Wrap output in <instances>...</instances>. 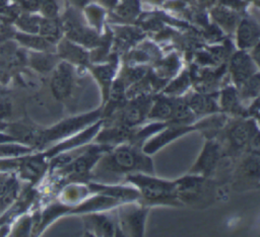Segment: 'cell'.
Segmentation results:
<instances>
[{"label": "cell", "instance_id": "6da1fadb", "mask_svg": "<svg viewBox=\"0 0 260 237\" xmlns=\"http://www.w3.org/2000/svg\"><path fill=\"white\" fill-rule=\"evenodd\" d=\"M108 154L99 159L93 166V176H119L133 172H144L153 174V166L151 159L138 148V144H123L109 150Z\"/></svg>", "mask_w": 260, "mask_h": 237}, {"label": "cell", "instance_id": "7a4b0ae2", "mask_svg": "<svg viewBox=\"0 0 260 237\" xmlns=\"http://www.w3.org/2000/svg\"><path fill=\"white\" fill-rule=\"evenodd\" d=\"M126 179L135 184L140 192V199L147 205L170 204L179 205L175 181H167L151 176V174L133 172L126 174Z\"/></svg>", "mask_w": 260, "mask_h": 237}, {"label": "cell", "instance_id": "3957f363", "mask_svg": "<svg viewBox=\"0 0 260 237\" xmlns=\"http://www.w3.org/2000/svg\"><path fill=\"white\" fill-rule=\"evenodd\" d=\"M112 149L113 146L106 144L92 145L84 148V150L72 161L61 167L60 171L70 180L83 182L90 177L91 170L99 159L102 157L103 153Z\"/></svg>", "mask_w": 260, "mask_h": 237}, {"label": "cell", "instance_id": "277c9868", "mask_svg": "<svg viewBox=\"0 0 260 237\" xmlns=\"http://www.w3.org/2000/svg\"><path fill=\"white\" fill-rule=\"evenodd\" d=\"M102 112L101 110H94L88 113H84L81 115H77L74 117H69L58 125L54 126L53 128L44 131V144L70 137L72 134H75L79 132L80 130L87 127V125H90L98 121V118L101 116Z\"/></svg>", "mask_w": 260, "mask_h": 237}, {"label": "cell", "instance_id": "5b68a950", "mask_svg": "<svg viewBox=\"0 0 260 237\" xmlns=\"http://www.w3.org/2000/svg\"><path fill=\"white\" fill-rule=\"evenodd\" d=\"M257 124L253 118L238 120L228 127L225 140L230 154H238L247 148L251 138L258 133Z\"/></svg>", "mask_w": 260, "mask_h": 237}, {"label": "cell", "instance_id": "8992f818", "mask_svg": "<svg viewBox=\"0 0 260 237\" xmlns=\"http://www.w3.org/2000/svg\"><path fill=\"white\" fill-rule=\"evenodd\" d=\"M151 104L152 101L149 95H146L145 93L140 94L132 101H129V103L122 105L116 124L129 128H134L135 126L140 125L147 117Z\"/></svg>", "mask_w": 260, "mask_h": 237}, {"label": "cell", "instance_id": "52a82bcc", "mask_svg": "<svg viewBox=\"0 0 260 237\" xmlns=\"http://www.w3.org/2000/svg\"><path fill=\"white\" fill-rule=\"evenodd\" d=\"M222 147L221 144L210 138L205 142V145L195 162V164L190 169V174L202 175L205 177L210 176L216 167L218 166L219 160L222 155Z\"/></svg>", "mask_w": 260, "mask_h": 237}, {"label": "cell", "instance_id": "ba28073f", "mask_svg": "<svg viewBox=\"0 0 260 237\" xmlns=\"http://www.w3.org/2000/svg\"><path fill=\"white\" fill-rule=\"evenodd\" d=\"M207 177L197 174H189L175 181L178 200L194 202L207 192L209 186Z\"/></svg>", "mask_w": 260, "mask_h": 237}, {"label": "cell", "instance_id": "9c48e42d", "mask_svg": "<svg viewBox=\"0 0 260 237\" xmlns=\"http://www.w3.org/2000/svg\"><path fill=\"white\" fill-rule=\"evenodd\" d=\"M196 129H199V124L191 126L189 124H178L170 122L165 128L161 129L162 131L158 135L153 137L147 144L144 145L142 151L145 154H152L169 142Z\"/></svg>", "mask_w": 260, "mask_h": 237}, {"label": "cell", "instance_id": "30bf717a", "mask_svg": "<svg viewBox=\"0 0 260 237\" xmlns=\"http://www.w3.org/2000/svg\"><path fill=\"white\" fill-rule=\"evenodd\" d=\"M147 209L143 207L129 206L121 208L120 224L124 232H128L132 236H142L144 231V223Z\"/></svg>", "mask_w": 260, "mask_h": 237}, {"label": "cell", "instance_id": "8fae6325", "mask_svg": "<svg viewBox=\"0 0 260 237\" xmlns=\"http://www.w3.org/2000/svg\"><path fill=\"white\" fill-rule=\"evenodd\" d=\"M73 88V72L67 63L58 66L51 80V89L54 96L59 100H65L72 92Z\"/></svg>", "mask_w": 260, "mask_h": 237}, {"label": "cell", "instance_id": "7c38bea8", "mask_svg": "<svg viewBox=\"0 0 260 237\" xmlns=\"http://www.w3.org/2000/svg\"><path fill=\"white\" fill-rule=\"evenodd\" d=\"M102 125H103V121H99L98 123H94L92 126H90L89 128H86L81 133L75 135L74 137H70L68 140L55 146L53 149H51L50 152H48V155L50 156L56 155L63 151H68V150L77 148L79 146H82L86 142L90 141L98 134Z\"/></svg>", "mask_w": 260, "mask_h": 237}, {"label": "cell", "instance_id": "4fadbf2b", "mask_svg": "<svg viewBox=\"0 0 260 237\" xmlns=\"http://www.w3.org/2000/svg\"><path fill=\"white\" fill-rule=\"evenodd\" d=\"M88 189L91 191L109 195L114 199L123 202H130L140 199V192L138 189L119 186V185H107L102 183H89Z\"/></svg>", "mask_w": 260, "mask_h": 237}, {"label": "cell", "instance_id": "5bb4252c", "mask_svg": "<svg viewBox=\"0 0 260 237\" xmlns=\"http://www.w3.org/2000/svg\"><path fill=\"white\" fill-rule=\"evenodd\" d=\"M231 71L234 81L239 87L254 74V67L250 57L244 52H238L232 59Z\"/></svg>", "mask_w": 260, "mask_h": 237}, {"label": "cell", "instance_id": "9a60e30c", "mask_svg": "<svg viewBox=\"0 0 260 237\" xmlns=\"http://www.w3.org/2000/svg\"><path fill=\"white\" fill-rule=\"evenodd\" d=\"M86 230L99 236H113L116 232V224L106 215L90 214L83 217Z\"/></svg>", "mask_w": 260, "mask_h": 237}, {"label": "cell", "instance_id": "2e32d148", "mask_svg": "<svg viewBox=\"0 0 260 237\" xmlns=\"http://www.w3.org/2000/svg\"><path fill=\"white\" fill-rule=\"evenodd\" d=\"M186 101L195 115L213 113L220 110L215 99L209 93H193Z\"/></svg>", "mask_w": 260, "mask_h": 237}, {"label": "cell", "instance_id": "e0dca14e", "mask_svg": "<svg viewBox=\"0 0 260 237\" xmlns=\"http://www.w3.org/2000/svg\"><path fill=\"white\" fill-rule=\"evenodd\" d=\"M120 204H122L121 201L114 199L112 196L100 193L96 196L86 200L85 202H83L82 204L75 207L74 209H72L69 212L74 213V214L90 213V212H95V211H100V210H104V209H109V208L118 206Z\"/></svg>", "mask_w": 260, "mask_h": 237}, {"label": "cell", "instance_id": "ac0fdd59", "mask_svg": "<svg viewBox=\"0 0 260 237\" xmlns=\"http://www.w3.org/2000/svg\"><path fill=\"white\" fill-rule=\"evenodd\" d=\"M8 132L17 140L30 145L40 146L44 144V131H40L25 125L15 124L8 128Z\"/></svg>", "mask_w": 260, "mask_h": 237}, {"label": "cell", "instance_id": "d6986e66", "mask_svg": "<svg viewBox=\"0 0 260 237\" xmlns=\"http://www.w3.org/2000/svg\"><path fill=\"white\" fill-rule=\"evenodd\" d=\"M220 109L236 115H246V110L240 102L238 90L233 86H228L220 93Z\"/></svg>", "mask_w": 260, "mask_h": 237}, {"label": "cell", "instance_id": "ffe728a7", "mask_svg": "<svg viewBox=\"0 0 260 237\" xmlns=\"http://www.w3.org/2000/svg\"><path fill=\"white\" fill-rule=\"evenodd\" d=\"M259 38L258 25L250 20L244 19L238 29V44L241 49H246L254 46Z\"/></svg>", "mask_w": 260, "mask_h": 237}, {"label": "cell", "instance_id": "44dd1931", "mask_svg": "<svg viewBox=\"0 0 260 237\" xmlns=\"http://www.w3.org/2000/svg\"><path fill=\"white\" fill-rule=\"evenodd\" d=\"M176 98H169L165 96H158L150 106L147 117L172 120L175 109Z\"/></svg>", "mask_w": 260, "mask_h": 237}, {"label": "cell", "instance_id": "7402d4cb", "mask_svg": "<svg viewBox=\"0 0 260 237\" xmlns=\"http://www.w3.org/2000/svg\"><path fill=\"white\" fill-rule=\"evenodd\" d=\"M240 176L250 181H259V153L249 152V155L245 158L242 165L239 168Z\"/></svg>", "mask_w": 260, "mask_h": 237}, {"label": "cell", "instance_id": "603a6c76", "mask_svg": "<svg viewBox=\"0 0 260 237\" xmlns=\"http://www.w3.org/2000/svg\"><path fill=\"white\" fill-rule=\"evenodd\" d=\"M93 74L99 80L100 84L102 85L103 88V99L104 103L106 100H108L109 97V91L111 88V83L114 77V68L111 65H106V66H99L93 68Z\"/></svg>", "mask_w": 260, "mask_h": 237}, {"label": "cell", "instance_id": "cb8c5ba5", "mask_svg": "<svg viewBox=\"0 0 260 237\" xmlns=\"http://www.w3.org/2000/svg\"><path fill=\"white\" fill-rule=\"evenodd\" d=\"M59 50H60V55L63 58H66L74 63L84 64L87 61L86 53L81 48L69 42H63L60 45Z\"/></svg>", "mask_w": 260, "mask_h": 237}, {"label": "cell", "instance_id": "d4e9b609", "mask_svg": "<svg viewBox=\"0 0 260 237\" xmlns=\"http://www.w3.org/2000/svg\"><path fill=\"white\" fill-rule=\"evenodd\" d=\"M259 74H253L250 78H248L244 83H242L238 88L239 95L242 98H254L258 97L259 94Z\"/></svg>", "mask_w": 260, "mask_h": 237}, {"label": "cell", "instance_id": "484cf974", "mask_svg": "<svg viewBox=\"0 0 260 237\" xmlns=\"http://www.w3.org/2000/svg\"><path fill=\"white\" fill-rule=\"evenodd\" d=\"M45 169V163L42 157H31L22 165V173L27 178H37Z\"/></svg>", "mask_w": 260, "mask_h": 237}, {"label": "cell", "instance_id": "4316f807", "mask_svg": "<svg viewBox=\"0 0 260 237\" xmlns=\"http://www.w3.org/2000/svg\"><path fill=\"white\" fill-rule=\"evenodd\" d=\"M39 31L46 37L48 42H54L59 37L60 27L55 19H44L41 20Z\"/></svg>", "mask_w": 260, "mask_h": 237}, {"label": "cell", "instance_id": "83f0119b", "mask_svg": "<svg viewBox=\"0 0 260 237\" xmlns=\"http://www.w3.org/2000/svg\"><path fill=\"white\" fill-rule=\"evenodd\" d=\"M31 66L40 72L50 71L56 63V59L52 55L37 54L31 56Z\"/></svg>", "mask_w": 260, "mask_h": 237}, {"label": "cell", "instance_id": "f1b7e54d", "mask_svg": "<svg viewBox=\"0 0 260 237\" xmlns=\"http://www.w3.org/2000/svg\"><path fill=\"white\" fill-rule=\"evenodd\" d=\"M189 76L187 73H183L179 78L174 80L170 85H168L164 92L168 95H180L184 93L189 87Z\"/></svg>", "mask_w": 260, "mask_h": 237}, {"label": "cell", "instance_id": "f546056e", "mask_svg": "<svg viewBox=\"0 0 260 237\" xmlns=\"http://www.w3.org/2000/svg\"><path fill=\"white\" fill-rule=\"evenodd\" d=\"M212 15L214 17V19L220 23L222 26H224L225 28H233L235 23H236V15L223 8H216L213 10Z\"/></svg>", "mask_w": 260, "mask_h": 237}, {"label": "cell", "instance_id": "4dcf8cb0", "mask_svg": "<svg viewBox=\"0 0 260 237\" xmlns=\"http://www.w3.org/2000/svg\"><path fill=\"white\" fill-rule=\"evenodd\" d=\"M17 38L24 45L39 49V50H46L50 47V44L47 40L39 36H32V35H25V34H18Z\"/></svg>", "mask_w": 260, "mask_h": 237}, {"label": "cell", "instance_id": "1f68e13d", "mask_svg": "<svg viewBox=\"0 0 260 237\" xmlns=\"http://www.w3.org/2000/svg\"><path fill=\"white\" fill-rule=\"evenodd\" d=\"M40 23H41L40 18L36 16H29V15H23L22 17H20L18 21V24L22 29L31 33L39 31Z\"/></svg>", "mask_w": 260, "mask_h": 237}, {"label": "cell", "instance_id": "d6a6232c", "mask_svg": "<svg viewBox=\"0 0 260 237\" xmlns=\"http://www.w3.org/2000/svg\"><path fill=\"white\" fill-rule=\"evenodd\" d=\"M29 149L19 145H0V156L15 157L29 153Z\"/></svg>", "mask_w": 260, "mask_h": 237}, {"label": "cell", "instance_id": "836d02e7", "mask_svg": "<svg viewBox=\"0 0 260 237\" xmlns=\"http://www.w3.org/2000/svg\"><path fill=\"white\" fill-rule=\"evenodd\" d=\"M40 8L43 13L50 18L55 17L57 14V5L54 0H41Z\"/></svg>", "mask_w": 260, "mask_h": 237}, {"label": "cell", "instance_id": "e575fe53", "mask_svg": "<svg viewBox=\"0 0 260 237\" xmlns=\"http://www.w3.org/2000/svg\"><path fill=\"white\" fill-rule=\"evenodd\" d=\"M13 189V180L6 175H0V196L6 195Z\"/></svg>", "mask_w": 260, "mask_h": 237}, {"label": "cell", "instance_id": "d590c367", "mask_svg": "<svg viewBox=\"0 0 260 237\" xmlns=\"http://www.w3.org/2000/svg\"><path fill=\"white\" fill-rule=\"evenodd\" d=\"M11 113V103L6 97H0V118L7 117Z\"/></svg>", "mask_w": 260, "mask_h": 237}, {"label": "cell", "instance_id": "8d00e7d4", "mask_svg": "<svg viewBox=\"0 0 260 237\" xmlns=\"http://www.w3.org/2000/svg\"><path fill=\"white\" fill-rule=\"evenodd\" d=\"M246 114L253 116L255 118H258V116H259V98L258 97H256V99L253 101V103L251 104L249 109H247Z\"/></svg>", "mask_w": 260, "mask_h": 237}, {"label": "cell", "instance_id": "74e56055", "mask_svg": "<svg viewBox=\"0 0 260 237\" xmlns=\"http://www.w3.org/2000/svg\"><path fill=\"white\" fill-rule=\"evenodd\" d=\"M40 4H41V0H27V2H26V6L30 10L39 9L40 8Z\"/></svg>", "mask_w": 260, "mask_h": 237}, {"label": "cell", "instance_id": "f35d334b", "mask_svg": "<svg viewBox=\"0 0 260 237\" xmlns=\"http://www.w3.org/2000/svg\"><path fill=\"white\" fill-rule=\"evenodd\" d=\"M8 78V74H7V71L5 69V67L3 65L0 64V81L4 82L6 81V79Z\"/></svg>", "mask_w": 260, "mask_h": 237}, {"label": "cell", "instance_id": "ab89813d", "mask_svg": "<svg viewBox=\"0 0 260 237\" xmlns=\"http://www.w3.org/2000/svg\"><path fill=\"white\" fill-rule=\"evenodd\" d=\"M103 1H104V3L107 4V5L113 6V5H115V3H116L117 0H103Z\"/></svg>", "mask_w": 260, "mask_h": 237}, {"label": "cell", "instance_id": "60d3db41", "mask_svg": "<svg viewBox=\"0 0 260 237\" xmlns=\"http://www.w3.org/2000/svg\"><path fill=\"white\" fill-rule=\"evenodd\" d=\"M74 1H75V3H77L78 5H83L84 3H86L87 0H74Z\"/></svg>", "mask_w": 260, "mask_h": 237}, {"label": "cell", "instance_id": "b9f144b4", "mask_svg": "<svg viewBox=\"0 0 260 237\" xmlns=\"http://www.w3.org/2000/svg\"><path fill=\"white\" fill-rule=\"evenodd\" d=\"M213 0H202V2H206V3H210V2H212Z\"/></svg>", "mask_w": 260, "mask_h": 237}]
</instances>
